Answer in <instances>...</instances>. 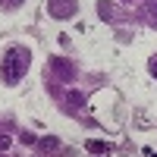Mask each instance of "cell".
I'll return each mask as SVG.
<instances>
[{
    "mask_svg": "<svg viewBox=\"0 0 157 157\" xmlns=\"http://www.w3.org/2000/svg\"><path fill=\"white\" fill-rule=\"evenodd\" d=\"M29 60H32V54L25 47H13L6 54V60H3V82L16 85L19 78L25 75V69H29Z\"/></svg>",
    "mask_w": 157,
    "mask_h": 157,
    "instance_id": "1",
    "label": "cell"
},
{
    "mask_svg": "<svg viewBox=\"0 0 157 157\" xmlns=\"http://www.w3.org/2000/svg\"><path fill=\"white\" fill-rule=\"evenodd\" d=\"M50 16H57V19L75 16V0H50Z\"/></svg>",
    "mask_w": 157,
    "mask_h": 157,
    "instance_id": "2",
    "label": "cell"
},
{
    "mask_svg": "<svg viewBox=\"0 0 157 157\" xmlns=\"http://www.w3.org/2000/svg\"><path fill=\"white\" fill-rule=\"evenodd\" d=\"M54 69L57 72H63V75H66V78H75V66H72V63H66V60H54Z\"/></svg>",
    "mask_w": 157,
    "mask_h": 157,
    "instance_id": "3",
    "label": "cell"
},
{
    "mask_svg": "<svg viewBox=\"0 0 157 157\" xmlns=\"http://www.w3.org/2000/svg\"><path fill=\"white\" fill-rule=\"evenodd\" d=\"M101 16H104V19H120V10H113V6H107V3H101Z\"/></svg>",
    "mask_w": 157,
    "mask_h": 157,
    "instance_id": "4",
    "label": "cell"
},
{
    "mask_svg": "<svg viewBox=\"0 0 157 157\" xmlns=\"http://www.w3.org/2000/svg\"><path fill=\"white\" fill-rule=\"evenodd\" d=\"M54 148H60V141H57L54 135H47V138L41 141V151H54Z\"/></svg>",
    "mask_w": 157,
    "mask_h": 157,
    "instance_id": "5",
    "label": "cell"
},
{
    "mask_svg": "<svg viewBox=\"0 0 157 157\" xmlns=\"http://www.w3.org/2000/svg\"><path fill=\"white\" fill-rule=\"evenodd\" d=\"M88 151H98L101 154V151H107V145H101V141H88Z\"/></svg>",
    "mask_w": 157,
    "mask_h": 157,
    "instance_id": "6",
    "label": "cell"
},
{
    "mask_svg": "<svg viewBox=\"0 0 157 157\" xmlns=\"http://www.w3.org/2000/svg\"><path fill=\"white\" fill-rule=\"evenodd\" d=\"M3 148H10V135H0V151Z\"/></svg>",
    "mask_w": 157,
    "mask_h": 157,
    "instance_id": "7",
    "label": "cell"
},
{
    "mask_svg": "<svg viewBox=\"0 0 157 157\" xmlns=\"http://www.w3.org/2000/svg\"><path fill=\"white\" fill-rule=\"evenodd\" d=\"M154 72H157V60H154Z\"/></svg>",
    "mask_w": 157,
    "mask_h": 157,
    "instance_id": "8",
    "label": "cell"
}]
</instances>
